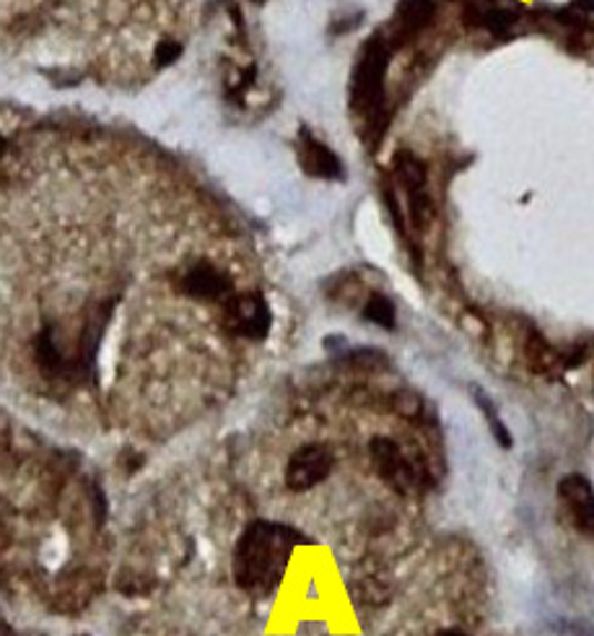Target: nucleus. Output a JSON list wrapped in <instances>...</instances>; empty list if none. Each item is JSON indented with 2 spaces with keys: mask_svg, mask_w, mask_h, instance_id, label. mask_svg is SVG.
Masks as SVG:
<instances>
[{
  "mask_svg": "<svg viewBox=\"0 0 594 636\" xmlns=\"http://www.w3.org/2000/svg\"><path fill=\"white\" fill-rule=\"evenodd\" d=\"M270 325L273 315L263 294H234L221 304V327L226 333L247 337V341H263V337H268Z\"/></svg>",
  "mask_w": 594,
  "mask_h": 636,
  "instance_id": "39448f33",
  "label": "nucleus"
},
{
  "mask_svg": "<svg viewBox=\"0 0 594 636\" xmlns=\"http://www.w3.org/2000/svg\"><path fill=\"white\" fill-rule=\"evenodd\" d=\"M0 636H13V632H11V626H8L6 622H0Z\"/></svg>",
  "mask_w": 594,
  "mask_h": 636,
  "instance_id": "aec40b11",
  "label": "nucleus"
},
{
  "mask_svg": "<svg viewBox=\"0 0 594 636\" xmlns=\"http://www.w3.org/2000/svg\"><path fill=\"white\" fill-rule=\"evenodd\" d=\"M311 544L315 540L291 525L270 520L249 522L234 546V583L255 598H270L284 583L296 548Z\"/></svg>",
  "mask_w": 594,
  "mask_h": 636,
  "instance_id": "f257e3e1",
  "label": "nucleus"
},
{
  "mask_svg": "<svg viewBox=\"0 0 594 636\" xmlns=\"http://www.w3.org/2000/svg\"><path fill=\"white\" fill-rule=\"evenodd\" d=\"M364 320L374 322V325L385 327V330H393L397 315H395V304L387 300L385 294H372L369 302L364 304Z\"/></svg>",
  "mask_w": 594,
  "mask_h": 636,
  "instance_id": "4468645a",
  "label": "nucleus"
},
{
  "mask_svg": "<svg viewBox=\"0 0 594 636\" xmlns=\"http://www.w3.org/2000/svg\"><path fill=\"white\" fill-rule=\"evenodd\" d=\"M350 593H354V600L358 606H372L379 608L389 600V587L377 577H366L362 583L350 585Z\"/></svg>",
  "mask_w": 594,
  "mask_h": 636,
  "instance_id": "ddd939ff",
  "label": "nucleus"
},
{
  "mask_svg": "<svg viewBox=\"0 0 594 636\" xmlns=\"http://www.w3.org/2000/svg\"><path fill=\"white\" fill-rule=\"evenodd\" d=\"M389 55H393V45L387 42V37L374 35L364 45V50L356 60L354 76H350V105H354L356 112L369 117L379 133L385 128L382 125L385 120H379V112L382 105H385V74L389 66Z\"/></svg>",
  "mask_w": 594,
  "mask_h": 636,
  "instance_id": "7ed1b4c3",
  "label": "nucleus"
},
{
  "mask_svg": "<svg viewBox=\"0 0 594 636\" xmlns=\"http://www.w3.org/2000/svg\"><path fill=\"white\" fill-rule=\"evenodd\" d=\"M369 458L377 476L397 493H413L428 483V468L418 458L413 460L403 447L389 437H374L369 442Z\"/></svg>",
  "mask_w": 594,
  "mask_h": 636,
  "instance_id": "20e7f679",
  "label": "nucleus"
},
{
  "mask_svg": "<svg viewBox=\"0 0 594 636\" xmlns=\"http://www.w3.org/2000/svg\"><path fill=\"white\" fill-rule=\"evenodd\" d=\"M439 636H467V634L459 632V629H444V632H439Z\"/></svg>",
  "mask_w": 594,
  "mask_h": 636,
  "instance_id": "6ab92c4d",
  "label": "nucleus"
},
{
  "mask_svg": "<svg viewBox=\"0 0 594 636\" xmlns=\"http://www.w3.org/2000/svg\"><path fill=\"white\" fill-rule=\"evenodd\" d=\"M112 307L115 302H99L97 307H91L81 330L73 337H66L55 325H44L39 330V335L34 337V364L39 372L47 380L70 384L89 380L107 322L112 317Z\"/></svg>",
  "mask_w": 594,
  "mask_h": 636,
  "instance_id": "f03ea898",
  "label": "nucleus"
},
{
  "mask_svg": "<svg viewBox=\"0 0 594 636\" xmlns=\"http://www.w3.org/2000/svg\"><path fill=\"white\" fill-rule=\"evenodd\" d=\"M3 154H6V140L0 138V159H3Z\"/></svg>",
  "mask_w": 594,
  "mask_h": 636,
  "instance_id": "412c9836",
  "label": "nucleus"
},
{
  "mask_svg": "<svg viewBox=\"0 0 594 636\" xmlns=\"http://www.w3.org/2000/svg\"><path fill=\"white\" fill-rule=\"evenodd\" d=\"M395 177L400 179V185L408 195L426 190V167L416 154L400 151L395 156Z\"/></svg>",
  "mask_w": 594,
  "mask_h": 636,
  "instance_id": "f8f14e48",
  "label": "nucleus"
},
{
  "mask_svg": "<svg viewBox=\"0 0 594 636\" xmlns=\"http://www.w3.org/2000/svg\"><path fill=\"white\" fill-rule=\"evenodd\" d=\"M465 21L473 27H486L491 31H506L517 21V13L502 0H465Z\"/></svg>",
  "mask_w": 594,
  "mask_h": 636,
  "instance_id": "9b49d317",
  "label": "nucleus"
},
{
  "mask_svg": "<svg viewBox=\"0 0 594 636\" xmlns=\"http://www.w3.org/2000/svg\"><path fill=\"white\" fill-rule=\"evenodd\" d=\"M393 405L397 413L405 415V419H418V415L424 413V403H420L416 392H400V395H395Z\"/></svg>",
  "mask_w": 594,
  "mask_h": 636,
  "instance_id": "dca6fc26",
  "label": "nucleus"
},
{
  "mask_svg": "<svg viewBox=\"0 0 594 636\" xmlns=\"http://www.w3.org/2000/svg\"><path fill=\"white\" fill-rule=\"evenodd\" d=\"M8 546V528H6V522H3V517H0V551Z\"/></svg>",
  "mask_w": 594,
  "mask_h": 636,
  "instance_id": "a211bd4d",
  "label": "nucleus"
},
{
  "mask_svg": "<svg viewBox=\"0 0 594 636\" xmlns=\"http://www.w3.org/2000/svg\"><path fill=\"white\" fill-rule=\"evenodd\" d=\"M475 398H478V403H481V408H483V413H486V419H488V423H491V429H494V434H496V439L498 442H502L504 447H509L512 444V437H509V429L504 427V421L498 419L496 415V411H494V405L488 403L486 400V395H483V392L478 390L475 392Z\"/></svg>",
  "mask_w": 594,
  "mask_h": 636,
  "instance_id": "2eb2a0df",
  "label": "nucleus"
},
{
  "mask_svg": "<svg viewBox=\"0 0 594 636\" xmlns=\"http://www.w3.org/2000/svg\"><path fill=\"white\" fill-rule=\"evenodd\" d=\"M179 55H182V45L175 42V39H161V42L156 45V62H159V66H171Z\"/></svg>",
  "mask_w": 594,
  "mask_h": 636,
  "instance_id": "f3484780",
  "label": "nucleus"
},
{
  "mask_svg": "<svg viewBox=\"0 0 594 636\" xmlns=\"http://www.w3.org/2000/svg\"><path fill=\"white\" fill-rule=\"evenodd\" d=\"M558 497L564 501L568 512H572L574 522L580 525L584 532L594 536V489L584 476H566L558 483Z\"/></svg>",
  "mask_w": 594,
  "mask_h": 636,
  "instance_id": "9d476101",
  "label": "nucleus"
},
{
  "mask_svg": "<svg viewBox=\"0 0 594 636\" xmlns=\"http://www.w3.org/2000/svg\"><path fill=\"white\" fill-rule=\"evenodd\" d=\"M436 13L434 0H400V6L395 8V19L393 27H389L387 42L397 47L405 45L408 39L418 35L420 29H426L432 23Z\"/></svg>",
  "mask_w": 594,
  "mask_h": 636,
  "instance_id": "1a4fd4ad",
  "label": "nucleus"
},
{
  "mask_svg": "<svg viewBox=\"0 0 594 636\" xmlns=\"http://www.w3.org/2000/svg\"><path fill=\"white\" fill-rule=\"evenodd\" d=\"M299 164L301 169L307 172L309 177L317 179H343V164L338 159V154L333 151L330 146H325L323 140L311 136L307 128H301L299 133Z\"/></svg>",
  "mask_w": 594,
  "mask_h": 636,
  "instance_id": "6e6552de",
  "label": "nucleus"
},
{
  "mask_svg": "<svg viewBox=\"0 0 594 636\" xmlns=\"http://www.w3.org/2000/svg\"><path fill=\"white\" fill-rule=\"evenodd\" d=\"M335 468V454L325 444H304L288 458L286 466V486L296 493L315 489L327 481Z\"/></svg>",
  "mask_w": 594,
  "mask_h": 636,
  "instance_id": "0eeeda50",
  "label": "nucleus"
},
{
  "mask_svg": "<svg viewBox=\"0 0 594 636\" xmlns=\"http://www.w3.org/2000/svg\"><path fill=\"white\" fill-rule=\"evenodd\" d=\"M175 286L179 294L190 296L195 302H214L221 307V304L234 296V281L226 271L216 268L214 263L208 261H195L187 263L185 268H179L175 273Z\"/></svg>",
  "mask_w": 594,
  "mask_h": 636,
  "instance_id": "423d86ee",
  "label": "nucleus"
}]
</instances>
